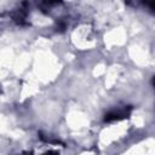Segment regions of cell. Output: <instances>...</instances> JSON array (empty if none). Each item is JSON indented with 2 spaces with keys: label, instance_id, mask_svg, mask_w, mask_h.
<instances>
[{
  "label": "cell",
  "instance_id": "obj_1",
  "mask_svg": "<svg viewBox=\"0 0 155 155\" xmlns=\"http://www.w3.org/2000/svg\"><path fill=\"white\" fill-rule=\"evenodd\" d=\"M149 7H150L153 11H155V0H150V2H149Z\"/></svg>",
  "mask_w": 155,
  "mask_h": 155
},
{
  "label": "cell",
  "instance_id": "obj_2",
  "mask_svg": "<svg viewBox=\"0 0 155 155\" xmlns=\"http://www.w3.org/2000/svg\"><path fill=\"white\" fill-rule=\"evenodd\" d=\"M46 2H48V4H53V2H57L58 0H45Z\"/></svg>",
  "mask_w": 155,
  "mask_h": 155
}]
</instances>
